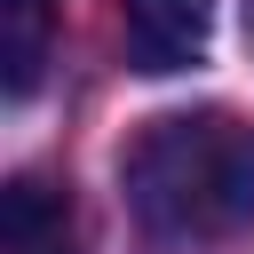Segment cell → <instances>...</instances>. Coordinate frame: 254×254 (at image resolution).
<instances>
[{"mask_svg":"<svg viewBox=\"0 0 254 254\" xmlns=\"http://www.w3.org/2000/svg\"><path fill=\"white\" fill-rule=\"evenodd\" d=\"M0 254H79L71 190H56L48 175H16L0 190Z\"/></svg>","mask_w":254,"mask_h":254,"instance_id":"3957f363","label":"cell"},{"mask_svg":"<svg viewBox=\"0 0 254 254\" xmlns=\"http://www.w3.org/2000/svg\"><path fill=\"white\" fill-rule=\"evenodd\" d=\"M246 24H254V8H246Z\"/></svg>","mask_w":254,"mask_h":254,"instance_id":"5b68a950","label":"cell"},{"mask_svg":"<svg viewBox=\"0 0 254 254\" xmlns=\"http://www.w3.org/2000/svg\"><path fill=\"white\" fill-rule=\"evenodd\" d=\"M48 48H56L48 0H0V64H8L0 79H8V95H32V87H40Z\"/></svg>","mask_w":254,"mask_h":254,"instance_id":"277c9868","label":"cell"},{"mask_svg":"<svg viewBox=\"0 0 254 254\" xmlns=\"http://www.w3.org/2000/svg\"><path fill=\"white\" fill-rule=\"evenodd\" d=\"M214 40V0H127V64L167 79L190 71Z\"/></svg>","mask_w":254,"mask_h":254,"instance_id":"7a4b0ae2","label":"cell"},{"mask_svg":"<svg viewBox=\"0 0 254 254\" xmlns=\"http://www.w3.org/2000/svg\"><path fill=\"white\" fill-rule=\"evenodd\" d=\"M119 183L159 238H238L254 222V127L222 103L167 111L127 143Z\"/></svg>","mask_w":254,"mask_h":254,"instance_id":"6da1fadb","label":"cell"}]
</instances>
